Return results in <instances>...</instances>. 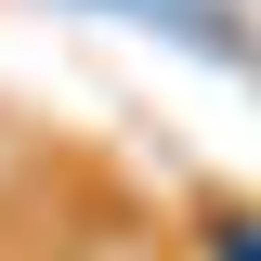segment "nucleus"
<instances>
[{
    "label": "nucleus",
    "instance_id": "f257e3e1",
    "mask_svg": "<svg viewBox=\"0 0 261 261\" xmlns=\"http://www.w3.org/2000/svg\"><path fill=\"white\" fill-rule=\"evenodd\" d=\"M196 248H209V261H261V209H209Z\"/></svg>",
    "mask_w": 261,
    "mask_h": 261
}]
</instances>
